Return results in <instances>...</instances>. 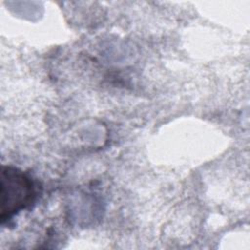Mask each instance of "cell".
I'll use <instances>...</instances> for the list:
<instances>
[{"label": "cell", "instance_id": "cell-1", "mask_svg": "<svg viewBox=\"0 0 250 250\" xmlns=\"http://www.w3.org/2000/svg\"><path fill=\"white\" fill-rule=\"evenodd\" d=\"M37 187L26 173L10 166L1 172V220L4 223L35 201Z\"/></svg>", "mask_w": 250, "mask_h": 250}]
</instances>
